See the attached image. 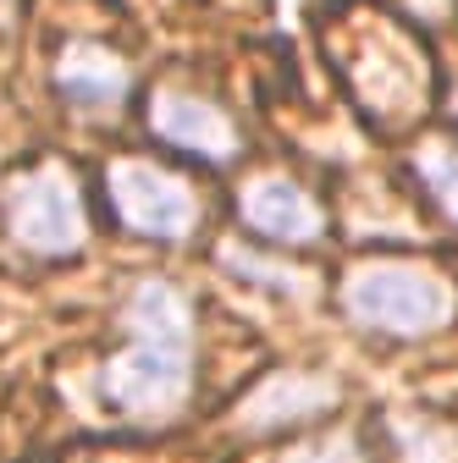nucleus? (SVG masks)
Listing matches in <instances>:
<instances>
[{
	"mask_svg": "<svg viewBox=\"0 0 458 463\" xmlns=\"http://www.w3.org/2000/svg\"><path fill=\"white\" fill-rule=\"evenodd\" d=\"M194 381V315L171 281H138L128 298V347L105 364L100 386L128 414H160L188 397Z\"/></svg>",
	"mask_w": 458,
	"mask_h": 463,
	"instance_id": "1",
	"label": "nucleus"
},
{
	"mask_svg": "<svg viewBox=\"0 0 458 463\" xmlns=\"http://www.w3.org/2000/svg\"><path fill=\"white\" fill-rule=\"evenodd\" d=\"M342 315L381 336H431L453 320V287L404 260H370L342 276Z\"/></svg>",
	"mask_w": 458,
	"mask_h": 463,
	"instance_id": "2",
	"label": "nucleus"
},
{
	"mask_svg": "<svg viewBox=\"0 0 458 463\" xmlns=\"http://www.w3.org/2000/svg\"><path fill=\"white\" fill-rule=\"evenodd\" d=\"M105 194L117 221L133 238H155V243H188L199 226V199L183 177H171L160 165L144 160H117L105 171Z\"/></svg>",
	"mask_w": 458,
	"mask_h": 463,
	"instance_id": "3",
	"label": "nucleus"
},
{
	"mask_svg": "<svg viewBox=\"0 0 458 463\" xmlns=\"http://www.w3.org/2000/svg\"><path fill=\"white\" fill-rule=\"evenodd\" d=\"M6 226L12 238L39 254V260H67L83 249V204H78V188L67 171L55 165H39V171H23V177L6 188Z\"/></svg>",
	"mask_w": 458,
	"mask_h": 463,
	"instance_id": "4",
	"label": "nucleus"
},
{
	"mask_svg": "<svg viewBox=\"0 0 458 463\" xmlns=\"http://www.w3.org/2000/svg\"><path fill=\"white\" fill-rule=\"evenodd\" d=\"M149 128L160 144L183 149V155H199V160H233L238 155V128L221 105L199 99V94H183V89H160L149 99Z\"/></svg>",
	"mask_w": 458,
	"mask_h": 463,
	"instance_id": "5",
	"label": "nucleus"
},
{
	"mask_svg": "<svg viewBox=\"0 0 458 463\" xmlns=\"http://www.w3.org/2000/svg\"><path fill=\"white\" fill-rule=\"evenodd\" d=\"M238 215H243V226L254 232V238H265V243H315L320 232H326L320 204L293 177H276V171H271V177H254L243 188Z\"/></svg>",
	"mask_w": 458,
	"mask_h": 463,
	"instance_id": "6",
	"label": "nucleus"
},
{
	"mask_svg": "<svg viewBox=\"0 0 458 463\" xmlns=\"http://www.w3.org/2000/svg\"><path fill=\"white\" fill-rule=\"evenodd\" d=\"M55 89H62L67 105H78V110H110L128 94V67H122L117 50L83 39V44L62 50V61H55Z\"/></svg>",
	"mask_w": 458,
	"mask_h": 463,
	"instance_id": "7",
	"label": "nucleus"
},
{
	"mask_svg": "<svg viewBox=\"0 0 458 463\" xmlns=\"http://www.w3.org/2000/svg\"><path fill=\"white\" fill-rule=\"evenodd\" d=\"M326 402H331V386H326V381H315V375H281V381H271L260 397H249L243 425L276 430V425H288V420H304V414L326 409Z\"/></svg>",
	"mask_w": 458,
	"mask_h": 463,
	"instance_id": "8",
	"label": "nucleus"
},
{
	"mask_svg": "<svg viewBox=\"0 0 458 463\" xmlns=\"http://www.w3.org/2000/svg\"><path fill=\"white\" fill-rule=\"evenodd\" d=\"M415 165H420V177H425L431 199L442 204V215L458 221V155H453V149H420Z\"/></svg>",
	"mask_w": 458,
	"mask_h": 463,
	"instance_id": "9",
	"label": "nucleus"
},
{
	"mask_svg": "<svg viewBox=\"0 0 458 463\" xmlns=\"http://www.w3.org/2000/svg\"><path fill=\"white\" fill-rule=\"evenodd\" d=\"M293 463H354V452L348 447H304Z\"/></svg>",
	"mask_w": 458,
	"mask_h": 463,
	"instance_id": "10",
	"label": "nucleus"
},
{
	"mask_svg": "<svg viewBox=\"0 0 458 463\" xmlns=\"http://www.w3.org/2000/svg\"><path fill=\"white\" fill-rule=\"evenodd\" d=\"M453 110H458V99H453Z\"/></svg>",
	"mask_w": 458,
	"mask_h": 463,
	"instance_id": "11",
	"label": "nucleus"
}]
</instances>
